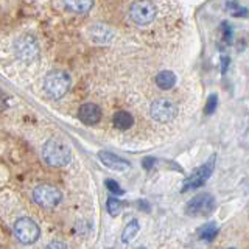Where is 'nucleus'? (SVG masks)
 Returning <instances> with one entry per match:
<instances>
[{"mask_svg": "<svg viewBox=\"0 0 249 249\" xmlns=\"http://www.w3.org/2000/svg\"><path fill=\"white\" fill-rule=\"evenodd\" d=\"M156 14V6L150 0H137L129 8V18L136 25H150Z\"/></svg>", "mask_w": 249, "mask_h": 249, "instance_id": "obj_5", "label": "nucleus"}, {"mask_svg": "<svg viewBox=\"0 0 249 249\" xmlns=\"http://www.w3.org/2000/svg\"><path fill=\"white\" fill-rule=\"evenodd\" d=\"M112 123L117 129H129L132 124H134V119H132V115L126 111H119L114 114V119H112Z\"/></svg>", "mask_w": 249, "mask_h": 249, "instance_id": "obj_14", "label": "nucleus"}, {"mask_svg": "<svg viewBox=\"0 0 249 249\" xmlns=\"http://www.w3.org/2000/svg\"><path fill=\"white\" fill-rule=\"evenodd\" d=\"M228 62H229V58L223 59V73H226V69H228Z\"/></svg>", "mask_w": 249, "mask_h": 249, "instance_id": "obj_24", "label": "nucleus"}, {"mask_svg": "<svg viewBox=\"0 0 249 249\" xmlns=\"http://www.w3.org/2000/svg\"><path fill=\"white\" fill-rule=\"evenodd\" d=\"M78 119L84 124H97L101 120V109L93 103H84L78 109Z\"/></svg>", "mask_w": 249, "mask_h": 249, "instance_id": "obj_10", "label": "nucleus"}, {"mask_svg": "<svg viewBox=\"0 0 249 249\" xmlns=\"http://www.w3.org/2000/svg\"><path fill=\"white\" fill-rule=\"evenodd\" d=\"M218 235V226L216 223H206L204 226H201L199 229V238L206 241H212Z\"/></svg>", "mask_w": 249, "mask_h": 249, "instance_id": "obj_17", "label": "nucleus"}, {"mask_svg": "<svg viewBox=\"0 0 249 249\" xmlns=\"http://www.w3.org/2000/svg\"><path fill=\"white\" fill-rule=\"evenodd\" d=\"M49 248H66L64 243H50Z\"/></svg>", "mask_w": 249, "mask_h": 249, "instance_id": "obj_23", "label": "nucleus"}, {"mask_svg": "<svg viewBox=\"0 0 249 249\" xmlns=\"http://www.w3.org/2000/svg\"><path fill=\"white\" fill-rule=\"evenodd\" d=\"M106 207H107V212L115 216V215H119V213H120V210H122V202H120L119 199H115V198H109Z\"/></svg>", "mask_w": 249, "mask_h": 249, "instance_id": "obj_18", "label": "nucleus"}, {"mask_svg": "<svg viewBox=\"0 0 249 249\" xmlns=\"http://www.w3.org/2000/svg\"><path fill=\"white\" fill-rule=\"evenodd\" d=\"M64 5L70 13L84 14L90 11V8L93 6V0H64Z\"/></svg>", "mask_w": 249, "mask_h": 249, "instance_id": "obj_13", "label": "nucleus"}, {"mask_svg": "<svg viewBox=\"0 0 249 249\" xmlns=\"http://www.w3.org/2000/svg\"><path fill=\"white\" fill-rule=\"evenodd\" d=\"M215 168V156L210 158L204 165L199 167L196 171H193L192 176H189V179L184 182V190H190V189H198V187L204 185L207 182V179L212 176Z\"/></svg>", "mask_w": 249, "mask_h": 249, "instance_id": "obj_9", "label": "nucleus"}, {"mask_svg": "<svg viewBox=\"0 0 249 249\" xmlns=\"http://www.w3.org/2000/svg\"><path fill=\"white\" fill-rule=\"evenodd\" d=\"M42 158L52 167H66L72 160V151L61 140L49 139L42 146Z\"/></svg>", "mask_w": 249, "mask_h": 249, "instance_id": "obj_1", "label": "nucleus"}, {"mask_svg": "<svg viewBox=\"0 0 249 249\" xmlns=\"http://www.w3.org/2000/svg\"><path fill=\"white\" fill-rule=\"evenodd\" d=\"M216 103H218V97H216L215 93H213L212 97H209V101H207V105H206V109H204L206 115H210V114H213L215 107H216Z\"/></svg>", "mask_w": 249, "mask_h": 249, "instance_id": "obj_21", "label": "nucleus"}, {"mask_svg": "<svg viewBox=\"0 0 249 249\" xmlns=\"http://www.w3.org/2000/svg\"><path fill=\"white\" fill-rule=\"evenodd\" d=\"M98 158L107 168H111L114 171H124L131 167L128 160H124L120 158V156H117L114 153H109V151H100Z\"/></svg>", "mask_w": 249, "mask_h": 249, "instance_id": "obj_11", "label": "nucleus"}, {"mask_svg": "<svg viewBox=\"0 0 249 249\" xmlns=\"http://www.w3.org/2000/svg\"><path fill=\"white\" fill-rule=\"evenodd\" d=\"M33 199L44 209H54L62 202V193L54 185L41 184L35 189Z\"/></svg>", "mask_w": 249, "mask_h": 249, "instance_id": "obj_4", "label": "nucleus"}, {"mask_svg": "<svg viewBox=\"0 0 249 249\" xmlns=\"http://www.w3.org/2000/svg\"><path fill=\"white\" fill-rule=\"evenodd\" d=\"M223 37L226 39L228 42H231V37H232V33H231V28L228 23H224L223 25Z\"/></svg>", "mask_w": 249, "mask_h": 249, "instance_id": "obj_22", "label": "nucleus"}, {"mask_svg": "<svg viewBox=\"0 0 249 249\" xmlns=\"http://www.w3.org/2000/svg\"><path fill=\"white\" fill-rule=\"evenodd\" d=\"M14 53L20 61L30 62L37 58L39 54V44L37 41L30 35L20 36L18 41L14 42Z\"/></svg>", "mask_w": 249, "mask_h": 249, "instance_id": "obj_7", "label": "nucleus"}, {"mask_svg": "<svg viewBox=\"0 0 249 249\" xmlns=\"http://www.w3.org/2000/svg\"><path fill=\"white\" fill-rule=\"evenodd\" d=\"M14 235L20 243L23 245H33L35 241L41 235V229L35 220H31L28 216H22L14 223Z\"/></svg>", "mask_w": 249, "mask_h": 249, "instance_id": "obj_3", "label": "nucleus"}, {"mask_svg": "<svg viewBox=\"0 0 249 249\" xmlns=\"http://www.w3.org/2000/svg\"><path fill=\"white\" fill-rule=\"evenodd\" d=\"M106 187H107V190L114 193V195H123V190H122V187L117 184V181H114V179H106Z\"/></svg>", "mask_w": 249, "mask_h": 249, "instance_id": "obj_20", "label": "nucleus"}, {"mask_svg": "<svg viewBox=\"0 0 249 249\" xmlns=\"http://www.w3.org/2000/svg\"><path fill=\"white\" fill-rule=\"evenodd\" d=\"M139 231H140L139 221L137 220H131L126 226H124L123 233H122V241H123V243H129V241H132L137 237Z\"/></svg>", "mask_w": 249, "mask_h": 249, "instance_id": "obj_16", "label": "nucleus"}, {"mask_svg": "<svg viewBox=\"0 0 249 249\" xmlns=\"http://www.w3.org/2000/svg\"><path fill=\"white\" fill-rule=\"evenodd\" d=\"M215 209V198L210 193H199L187 202L185 212L192 216L210 215Z\"/></svg>", "mask_w": 249, "mask_h": 249, "instance_id": "obj_6", "label": "nucleus"}, {"mask_svg": "<svg viewBox=\"0 0 249 249\" xmlns=\"http://www.w3.org/2000/svg\"><path fill=\"white\" fill-rule=\"evenodd\" d=\"M70 84H72V80H70L69 73L62 72V70H53L45 76L44 89L50 98L61 100L69 92Z\"/></svg>", "mask_w": 249, "mask_h": 249, "instance_id": "obj_2", "label": "nucleus"}, {"mask_svg": "<svg viewBox=\"0 0 249 249\" xmlns=\"http://www.w3.org/2000/svg\"><path fill=\"white\" fill-rule=\"evenodd\" d=\"M89 36L95 44H109V42H112V39H114L112 30L107 25H103V23L92 25V28L89 30Z\"/></svg>", "mask_w": 249, "mask_h": 249, "instance_id": "obj_12", "label": "nucleus"}, {"mask_svg": "<svg viewBox=\"0 0 249 249\" xmlns=\"http://www.w3.org/2000/svg\"><path fill=\"white\" fill-rule=\"evenodd\" d=\"M228 10L233 14V16H246L248 14V10L246 8H241L238 3L235 2H229L228 3Z\"/></svg>", "mask_w": 249, "mask_h": 249, "instance_id": "obj_19", "label": "nucleus"}, {"mask_svg": "<svg viewBox=\"0 0 249 249\" xmlns=\"http://www.w3.org/2000/svg\"><path fill=\"white\" fill-rule=\"evenodd\" d=\"M156 84H158V88L168 90L176 84V75L171 72V70H162V72L156 76Z\"/></svg>", "mask_w": 249, "mask_h": 249, "instance_id": "obj_15", "label": "nucleus"}, {"mask_svg": "<svg viewBox=\"0 0 249 249\" xmlns=\"http://www.w3.org/2000/svg\"><path fill=\"white\" fill-rule=\"evenodd\" d=\"M150 114L158 123H168L176 117L178 107L173 101H170L167 98H159L153 101V105L150 107Z\"/></svg>", "mask_w": 249, "mask_h": 249, "instance_id": "obj_8", "label": "nucleus"}]
</instances>
